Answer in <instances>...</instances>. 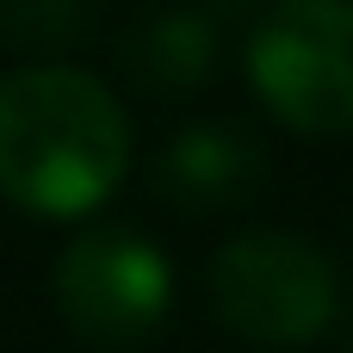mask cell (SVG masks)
I'll return each instance as SVG.
<instances>
[{
	"label": "cell",
	"instance_id": "cell-1",
	"mask_svg": "<svg viewBox=\"0 0 353 353\" xmlns=\"http://www.w3.org/2000/svg\"><path fill=\"white\" fill-rule=\"evenodd\" d=\"M130 168L118 93L68 62H31L0 81V192L37 217L99 211Z\"/></svg>",
	"mask_w": 353,
	"mask_h": 353
},
{
	"label": "cell",
	"instance_id": "cell-2",
	"mask_svg": "<svg viewBox=\"0 0 353 353\" xmlns=\"http://www.w3.org/2000/svg\"><path fill=\"white\" fill-rule=\"evenodd\" d=\"M248 87L298 137H353V0H267L248 19Z\"/></svg>",
	"mask_w": 353,
	"mask_h": 353
},
{
	"label": "cell",
	"instance_id": "cell-3",
	"mask_svg": "<svg viewBox=\"0 0 353 353\" xmlns=\"http://www.w3.org/2000/svg\"><path fill=\"white\" fill-rule=\"evenodd\" d=\"M211 310L254 347H304L341 316V273L304 236L248 230L211 254Z\"/></svg>",
	"mask_w": 353,
	"mask_h": 353
},
{
	"label": "cell",
	"instance_id": "cell-4",
	"mask_svg": "<svg viewBox=\"0 0 353 353\" xmlns=\"http://www.w3.org/2000/svg\"><path fill=\"white\" fill-rule=\"evenodd\" d=\"M174 304L168 254L130 230H81L56 261V310L81 341L130 347L161 329Z\"/></svg>",
	"mask_w": 353,
	"mask_h": 353
},
{
	"label": "cell",
	"instance_id": "cell-5",
	"mask_svg": "<svg viewBox=\"0 0 353 353\" xmlns=\"http://www.w3.org/2000/svg\"><path fill=\"white\" fill-rule=\"evenodd\" d=\"M267 161H261V143L242 130V124H186L161 143V161H155V186L161 199H174L180 211H223V205H242L254 186H261Z\"/></svg>",
	"mask_w": 353,
	"mask_h": 353
},
{
	"label": "cell",
	"instance_id": "cell-6",
	"mask_svg": "<svg viewBox=\"0 0 353 353\" xmlns=\"http://www.w3.org/2000/svg\"><path fill=\"white\" fill-rule=\"evenodd\" d=\"M124 68L137 87L149 93H192L217 74L223 62V25L199 6V0H180V6H155L130 25L124 37Z\"/></svg>",
	"mask_w": 353,
	"mask_h": 353
},
{
	"label": "cell",
	"instance_id": "cell-7",
	"mask_svg": "<svg viewBox=\"0 0 353 353\" xmlns=\"http://www.w3.org/2000/svg\"><path fill=\"white\" fill-rule=\"evenodd\" d=\"M93 19V0H0V37L19 50H68Z\"/></svg>",
	"mask_w": 353,
	"mask_h": 353
}]
</instances>
